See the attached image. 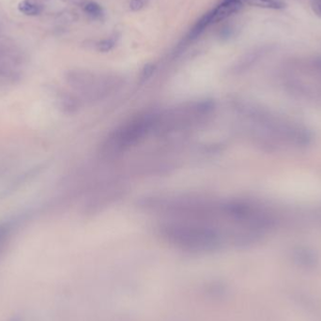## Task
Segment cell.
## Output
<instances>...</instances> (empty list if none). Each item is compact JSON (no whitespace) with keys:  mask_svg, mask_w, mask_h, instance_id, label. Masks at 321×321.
I'll return each mask as SVG.
<instances>
[{"mask_svg":"<svg viewBox=\"0 0 321 321\" xmlns=\"http://www.w3.org/2000/svg\"><path fill=\"white\" fill-rule=\"evenodd\" d=\"M157 112H144L122 123L107 138L102 152L118 155L138 145L150 134L155 132Z\"/></svg>","mask_w":321,"mask_h":321,"instance_id":"1","label":"cell"},{"mask_svg":"<svg viewBox=\"0 0 321 321\" xmlns=\"http://www.w3.org/2000/svg\"><path fill=\"white\" fill-rule=\"evenodd\" d=\"M242 8V5L240 1H238V0H226L220 6H218L212 12H210V21H212V23L220 22L224 19L228 18V16L237 14L238 12Z\"/></svg>","mask_w":321,"mask_h":321,"instance_id":"2","label":"cell"},{"mask_svg":"<svg viewBox=\"0 0 321 321\" xmlns=\"http://www.w3.org/2000/svg\"><path fill=\"white\" fill-rule=\"evenodd\" d=\"M18 10L26 16H38L40 12V8L36 4L30 2V1H22L18 5Z\"/></svg>","mask_w":321,"mask_h":321,"instance_id":"3","label":"cell"},{"mask_svg":"<svg viewBox=\"0 0 321 321\" xmlns=\"http://www.w3.org/2000/svg\"><path fill=\"white\" fill-rule=\"evenodd\" d=\"M84 10L92 16H100L102 14V8L98 4H96L94 2H90V3L86 4L84 7Z\"/></svg>","mask_w":321,"mask_h":321,"instance_id":"4","label":"cell"},{"mask_svg":"<svg viewBox=\"0 0 321 321\" xmlns=\"http://www.w3.org/2000/svg\"><path fill=\"white\" fill-rule=\"evenodd\" d=\"M113 46H114V42L111 40H104L98 44V49L102 52H107V51L111 50V48Z\"/></svg>","mask_w":321,"mask_h":321,"instance_id":"5","label":"cell"},{"mask_svg":"<svg viewBox=\"0 0 321 321\" xmlns=\"http://www.w3.org/2000/svg\"><path fill=\"white\" fill-rule=\"evenodd\" d=\"M8 228L7 224H1L0 226V242H2L4 240V238L8 236Z\"/></svg>","mask_w":321,"mask_h":321,"instance_id":"6","label":"cell"},{"mask_svg":"<svg viewBox=\"0 0 321 321\" xmlns=\"http://www.w3.org/2000/svg\"><path fill=\"white\" fill-rule=\"evenodd\" d=\"M314 10L321 16V0H313Z\"/></svg>","mask_w":321,"mask_h":321,"instance_id":"7","label":"cell"},{"mask_svg":"<svg viewBox=\"0 0 321 321\" xmlns=\"http://www.w3.org/2000/svg\"><path fill=\"white\" fill-rule=\"evenodd\" d=\"M142 6H143V3L141 0H132L130 3V7L132 10H139Z\"/></svg>","mask_w":321,"mask_h":321,"instance_id":"8","label":"cell"},{"mask_svg":"<svg viewBox=\"0 0 321 321\" xmlns=\"http://www.w3.org/2000/svg\"><path fill=\"white\" fill-rule=\"evenodd\" d=\"M14 321H17V320H14Z\"/></svg>","mask_w":321,"mask_h":321,"instance_id":"9","label":"cell"}]
</instances>
